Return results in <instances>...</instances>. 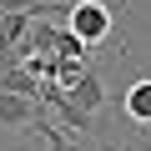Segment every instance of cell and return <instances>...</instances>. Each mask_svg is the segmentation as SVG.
<instances>
[{
    "label": "cell",
    "instance_id": "obj_8",
    "mask_svg": "<svg viewBox=\"0 0 151 151\" xmlns=\"http://www.w3.org/2000/svg\"><path fill=\"white\" fill-rule=\"evenodd\" d=\"M121 151H151V131H141V136H136V141H126Z\"/></svg>",
    "mask_w": 151,
    "mask_h": 151
},
{
    "label": "cell",
    "instance_id": "obj_7",
    "mask_svg": "<svg viewBox=\"0 0 151 151\" xmlns=\"http://www.w3.org/2000/svg\"><path fill=\"white\" fill-rule=\"evenodd\" d=\"M25 55H20V45H0V70H10V65H20Z\"/></svg>",
    "mask_w": 151,
    "mask_h": 151
},
{
    "label": "cell",
    "instance_id": "obj_4",
    "mask_svg": "<svg viewBox=\"0 0 151 151\" xmlns=\"http://www.w3.org/2000/svg\"><path fill=\"white\" fill-rule=\"evenodd\" d=\"M0 91H15V96H30V101H40V76L20 60V65H10V70H0Z\"/></svg>",
    "mask_w": 151,
    "mask_h": 151
},
{
    "label": "cell",
    "instance_id": "obj_9",
    "mask_svg": "<svg viewBox=\"0 0 151 151\" xmlns=\"http://www.w3.org/2000/svg\"><path fill=\"white\" fill-rule=\"evenodd\" d=\"M0 151H30V141H10V146H0Z\"/></svg>",
    "mask_w": 151,
    "mask_h": 151
},
{
    "label": "cell",
    "instance_id": "obj_1",
    "mask_svg": "<svg viewBox=\"0 0 151 151\" xmlns=\"http://www.w3.org/2000/svg\"><path fill=\"white\" fill-rule=\"evenodd\" d=\"M111 20H116V10L106 5V0H70V10H65V25L81 35L86 45L111 40Z\"/></svg>",
    "mask_w": 151,
    "mask_h": 151
},
{
    "label": "cell",
    "instance_id": "obj_6",
    "mask_svg": "<svg viewBox=\"0 0 151 151\" xmlns=\"http://www.w3.org/2000/svg\"><path fill=\"white\" fill-rule=\"evenodd\" d=\"M30 131H40V136H45V151H91L86 141H70V136H65V126H50L45 116H40Z\"/></svg>",
    "mask_w": 151,
    "mask_h": 151
},
{
    "label": "cell",
    "instance_id": "obj_3",
    "mask_svg": "<svg viewBox=\"0 0 151 151\" xmlns=\"http://www.w3.org/2000/svg\"><path fill=\"white\" fill-rule=\"evenodd\" d=\"M121 116L131 126H151V76H141L121 91Z\"/></svg>",
    "mask_w": 151,
    "mask_h": 151
},
{
    "label": "cell",
    "instance_id": "obj_2",
    "mask_svg": "<svg viewBox=\"0 0 151 151\" xmlns=\"http://www.w3.org/2000/svg\"><path fill=\"white\" fill-rule=\"evenodd\" d=\"M40 121V106L30 96H15V91H0V126H15V131H30Z\"/></svg>",
    "mask_w": 151,
    "mask_h": 151
},
{
    "label": "cell",
    "instance_id": "obj_5",
    "mask_svg": "<svg viewBox=\"0 0 151 151\" xmlns=\"http://www.w3.org/2000/svg\"><path fill=\"white\" fill-rule=\"evenodd\" d=\"M65 96H70L76 106H86V111H101V106H106V86H101V76H96V70H86Z\"/></svg>",
    "mask_w": 151,
    "mask_h": 151
}]
</instances>
